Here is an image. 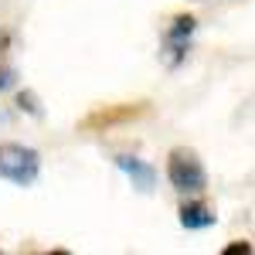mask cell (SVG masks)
Segmentation results:
<instances>
[{
  "label": "cell",
  "mask_w": 255,
  "mask_h": 255,
  "mask_svg": "<svg viewBox=\"0 0 255 255\" xmlns=\"http://www.w3.org/2000/svg\"><path fill=\"white\" fill-rule=\"evenodd\" d=\"M116 167L133 180V187H139V191H150L153 180H157V170L150 163H143L139 157H129V153H116Z\"/></svg>",
  "instance_id": "obj_5"
},
{
  "label": "cell",
  "mask_w": 255,
  "mask_h": 255,
  "mask_svg": "<svg viewBox=\"0 0 255 255\" xmlns=\"http://www.w3.org/2000/svg\"><path fill=\"white\" fill-rule=\"evenodd\" d=\"M7 85H14V72L3 68V72H0V89H7Z\"/></svg>",
  "instance_id": "obj_8"
},
{
  "label": "cell",
  "mask_w": 255,
  "mask_h": 255,
  "mask_svg": "<svg viewBox=\"0 0 255 255\" xmlns=\"http://www.w3.org/2000/svg\"><path fill=\"white\" fill-rule=\"evenodd\" d=\"M167 180L177 194H204L208 191V170L194 150L174 146L167 153Z\"/></svg>",
  "instance_id": "obj_1"
},
{
  "label": "cell",
  "mask_w": 255,
  "mask_h": 255,
  "mask_svg": "<svg viewBox=\"0 0 255 255\" xmlns=\"http://www.w3.org/2000/svg\"><path fill=\"white\" fill-rule=\"evenodd\" d=\"M17 106L24 109V113H31V116H41V106H38V99H34V92H20Z\"/></svg>",
  "instance_id": "obj_6"
},
{
  "label": "cell",
  "mask_w": 255,
  "mask_h": 255,
  "mask_svg": "<svg viewBox=\"0 0 255 255\" xmlns=\"http://www.w3.org/2000/svg\"><path fill=\"white\" fill-rule=\"evenodd\" d=\"M177 215H180V225H184L187 232H204V228H211L218 221L215 208H211L208 201H184Z\"/></svg>",
  "instance_id": "obj_4"
},
{
  "label": "cell",
  "mask_w": 255,
  "mask_h": 255,
  "mask_svg": "<svg viewBox=\"0 0 255 255\" xmlns=\"http://www.w3.org/2000/svg\"><path fill=\"white\" fill-rule=\"evenodd\" d=\"M249 255L252 252V245H249V242H232V245H225V249H221V255Z\"/></svg>",
  "instance_id": "obj_7"
},
{
  "label": "cell",
  "mask_w": 255,
  "mask_h": 255,
  "mask_svg": "<svg viewBox=\"0 0 255 255\" xmlns=\"http://www.w3.org/2000/svg\"><path fill=\"white\" fill-rule=\"evenodd\" d=\"M197 31V17L194 14H174L167 31H163V55H167V65L177 68L180 61L187 58V48H191V34Z\"/></svg>",
  "instance_id": "obj_3"
},
{
  "label": "cell",
  "mask_w": 255,
  "mask_h": 255,
  "mask_svg": "<svg viewBox=\"0 0 255 255\" xmlns=\"http://www.w3.org/2000/svg\"><path fill=\"white\" fill-rule=\"evenodd\" d=\"M41 174V153L24 143H0V180L14 187H31Z\"/></svg>",
  "instance_id": "obj_2"
}]
</instances>
